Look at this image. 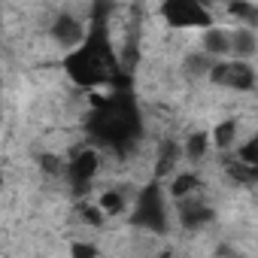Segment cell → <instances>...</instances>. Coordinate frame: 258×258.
<instances>
[{
	"label": "cell",
	"mask_w": 258,
	"mask_h": 258,
	"mask_svg": "<svg viewBox=\"0 0 258 258\" xmlns=\"http://www.w3.org/2000/svg\"><path fill=\"white\" fill-rule=\"evenodd\" d=\"M85 131L94 146L112 149L118 155H127L143 137V115L137 106V97L131 94V82L115 85L109 94L91 97V112Z\"/></svg>",
	"instance_id": "cell-1"
},
{
	"label": "cell",
	"mask_w": 258,
	"mask_h": 258,
	"mask_svg": "<svg viewBox=\"0 0 258 258\" xmlns=\"http://www.w3.org/2000/svg\"><path fill=\"white\" fill-rule=\"evenodd\" d=\"M106 13H109V7H94V19L85 28V40L73 52L64 55V73L79 88H100V85L115 88L121 82H131L124 76L121 61L112 49Z\"/></svg>",
	"instance_id": "cell-2"
},
{
	"label": "cell",
	"mask_w": 258,
	"mask_h": 258,
	"mask_svg": "<svg viewBox=\"0 0 258 258\" xmlns=\"http://www.w3.org/2000/svg\"><path fill=\"white\" fill-rule=\"evenodd\" d=\"M131 222L149 234H167L170 228V216H167V201L161 191V182L152 179L137 191V201L131 207Z\"/></svg>",
	"instance_id": "cell-3"
},
{
	"label": "cell",
	"mask_w": 258,
	"mask_h": 258,
	"mask_svg": "<svg viewBox=\"0 0 258 258\" xmlns=\"http://www.w3.org/2000/svg\"><path fill=\"white\" fill-rule=\"evenodd\" d=\"M158 16L170 28H213V13L198 0H167L158 7Z\"/></svg>",
	"instance_id": "cell-4"
},
{
	"label": "cell",
	"mask_w": 258,
	"mask_h": 258,
	"mask_svg": "<svg viewBox=\"0 0 258 258\" xmlns=\"http://www.w3.org/2000/svg\"><path fill=\"white\" fill-rule=\"evenodd\" d=\"M210 79L228 91H252L255 88V67L249 61H216L210 70Z\"/></svg>",
	"instance_id": "cell-5"
},
{
	"label": "cell",
	"mask_w": 258,
	"mask_h": 258,
	"mask_svg": "<svg viewBox=\"0 0 258 258\" xmlns=\"http://www.w3.org/2000/svg\"><path fill=\"white\" fill-rule=\"evenodd\" d=\"M97 170H100V152H97L94 146L79 149V152L64 164V173H67V179H70V185H73L76 195H85V191L91 188Z\"/></svg>",
	"instance_id": "cell-6"
},
{
	"label": "cell",
	"mask_w": 258,
	"mask_h": 258,
	"mask_svg": "<svg viewBox=\"0 0 258 258\" xmlns=\"http://www.w3.org/2000/svg\"><path fill=\"white\" fill-rule=\"evenodd\" d=\"M176 204H179V222H182V228H188V231L204 228V225H210V222L216 219V210H213L204 198H198V195L182 198V201H176Z\"/></svg>",
	"instance_id": "cell-7"
},
{
	"label": "cell",
	"mask_w": 258,
	"mask_h": 258,
	"mask_svg": "<svg viewBox=\"0 0 258 258\" xmlns=\"http://www.w3.org/2000/svg\"><path fill=\"white\" fill-rule=\"evenodd\" d=\"M52 40L61 46V49H67V52H73L82 40H85V25L76 19V16H70V13H61L58 19H55V25H52Z\"/></svg>",
	"instance_id": "cell-8"
},
{
	"label": "cell",
	"mask_w": 258,
	"mask_h": 258,
	"mask_svg": "<svg viewBox=\"0 0 258 258\" xmlns=\"http://www.w3.org/2000/svg\"><path fill=\"white\" fill-rule=\"evenodd\" d=\"M204 55H210L213 61L216 58H225V55H231V31H225V28H207L204 31V49H201Z\"/></svg>",
	"instance_id": "cell-9"
},
{
	"label": "cell",
	"mask_w": 258,
	"mask_h": 258,
	"mask_svg": "<svg viewBox=\"0 0 258 258\" xmlns=\"http://www.w3.org/2000/svg\"><path fill=\"white\" fill-rule=\"evenodd\" d=\"M258 52V37L252 28H237L231 31V55L234 61H249Z\"/></svg>",
	"instance_id": "cell-10"
},
{
	"label": "cell",
	"mask_w": 258,
	"mask_h": 258,
	"mask_svg": "<svg viewBox=\"0 0 258 258\" xmlns=\"http://www.w3.org/2000/svg\"><path fill=\"white\" fill-rule=\"evenodd\" d=\"M179 158H182V146H179V143H173V140L161 143V149H158V161H155V176H158V182H161L164 176L176 173Z\"/></svg>",
	"instance_id": "cell-11"
},
{
	"label": "cell",
	"mask_w": 258,
	"mask_h": 258,
	"mask_svg": "<svg viewBox=\"0 0 258 258\" xmlns=\"http://www.w3.org/2000/svg\"><path fill=\"white\" fill-rule=\"evenodd\" d=\"M201 191V176L195 170H179L170 182V198L173 201H182V198H191Z\"/></svg>",
	"instance_id": "cell-12"
},
{
	"label": "cell",
	"mask_w": 258,
	"mask_h": 258,
	"mask_svg": "<svg viewBox=\"0 0 258 258\" xmlns=\"http://www.w3.org/2000/svg\"><path fill=\"white\" fill-rule=\"evenodd\" d=\"M234 140H237V121H234V118L219 121V124L213 127V131H210V146H216L219 152L234 149Z\"/></svg>",
	"instance_id": "cell-13"
},
{
	"label": "cell",
	"mask_w": 258,
	"mask_h": 258,
	"mask_svg": "<svg viewBox=\"0 0 258 258\" xmlns=\"http://www.w3.org/2000/svg\"><path fill=\"white\" fill-rule=\"evenodd\" d=\"M210 152V134L207 131H195L185 137V146H182V155H188L191 161H204Z\"/></svg>",
	"instance_id": "cell-14"
},
{
	"label": "cell",
	"mask_w": 258,
	"mask_h": 258,
	"mask_svg": "<svg viewBox=\"0 0 258 258\" xmlns=\"http://www.w3.org/2000/svg\"><path fill=\"white\" fill-rule=\"evenodd\" d=\"M97 210L103 213V219L124 213V195H121V191H103V195H100V204H97Z\"/></svg>",
	"instance_id": "cell-15"
},
{
	"label": "cell",
	"mask_w": 258,
	"mask_h": 258,
	"mask_svg": "<svg viewBox=\"0 0 258 258\" xmlns=\"http://www.w3.org/2000/svg\"><path fill=\"white\" fill-rule=\"evenodd\" d=\"M213 64H216V61H213L210 55H204V52H195V55L185 58V70H188L191 76H210Z\"/></svg>",
	"instance_id": "cell-16"
},
{
	"label": "cell",
	"mask_w": 258,
	"mask_h": 258,
	"mask_svg": "<svg viewBox=\"0 0 258 258\" xmlns=\"http://www.w3.org/2000/svg\"><path fill=\"white\" fill-rule=\"evenodd\" d=\"M234 158H237L243 167H252V170H258V140L252 137V140H246L243 146H237Z\"/></svg>",
	"instance_id": "cell-17"
},
{
	"label": "cell",
	"mask_w": 258,
	"mask_h": 258,
	"mask_svg": "<svg viewBox=\"0 0 258 258\" xmlns=\"http://www.w3.org/2000/svg\"><path fill=\"white\" fill-rule=\"evenodd\" d=\"M228 13H231L234 19L246 22L243 28H249V22L258 19V7H255V4H243V0H234V4H228Z\"/></svg>",
	"instance_id": "cell-18"
},
{
	"label": "cell",
	"mask_w": 258,
	"mask_h": 258,
	"mask_svg": "<svg viewBox=\"0 0 258 258\" xmlns=\"http://www.w3.org/2000/svg\"><path fill=\"white\" fill-rule=\"evenodd\" d=\"M228 173H231V179H237V182H246V185H252V182H255V176H258V170H252V167H243L237 158H234V161H228Z\"/></svg>",
	"instance_id": "cell-19"
},
{
	"label": "cell",
	"mask_w": 258,
	"mask_h": 258,
	"mask_svg": "<svg viewBox=\"0 0 258 258\" xmlns=\"http://www.w3.org/2000/svg\"><path fill=\"white\" fill-rule=\"evenodd\" d=\"M70 258H97V246L94 243H73Z\"/></svg>",
	"instance_id": "cell-20"
},
{
	"label": "cell",
	"mask_w": 258,
	"mask_h": 258,
	"mask_svg": "<svg viewBox=\"0 0 258 258\" xmlns=\"http://www.w3.org/2000/svg\"><path fill=\"white\" fill-rule=\"evenodd\" d=\"M82 216H85V222H88V225H100V222H103V213H100L97 207H85V210H82Z\"/></svg>",
	"instance_id": "cell-21"
},
{
	"label": "cell",
	"mask_w": 258,
	"mask_h": 258,
	"mask_svg": "<svg viewBox=\"0 0 258 258\" xmlns=\"http://www.w3.org/2000/svg\"><path fill=\"white\" fill-rule=\"evenodd\" d=\"M155 258H170V252H161V255H155Z\"/></svg>",
	"instance_id": "cell-22"
},
{
	"label": "cell",
	"mask_w": 258,
	"mask_h": 258,
	"mask_svg": "<svg viewBox=\"0 0 258 258\" xmlns=\"http://www.w3.org/2000/svg\"><path fill=\"white\" fill-rule=\"evenodd\" d=\"M0 88H4V73H0Z\"/></svg>",
	"instance_id": "cell-23"
}]
</instances>
